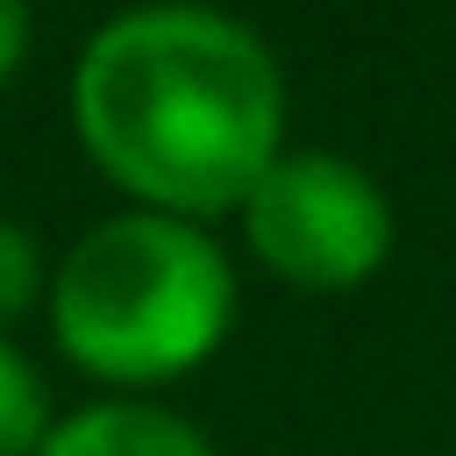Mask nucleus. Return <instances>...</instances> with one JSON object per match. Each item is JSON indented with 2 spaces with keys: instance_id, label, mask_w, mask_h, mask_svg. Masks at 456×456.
I'll return each mask as SVG.
<instances>
[{
  "instance_id": "f257e3e1",
  "label": "nucleus",
  "mask_w": 456,
  "mask_h": 456,
  "mask_svg": "<svg viewBox=\"0 0 456 456\" xmlns=\"http://www.w3.org/2000/svg\"><path fill=\"white\" fill-rule=\"evenodd\" d=\"M71 121L86 157L150 214L207 221L285 157V71L235 14L150 0L78 50Z\"/></svg>"
},
{
  "instance_id": "f03ea898",
  "label": "nucleus",
  "mask_w": 456,
  "mask_h": 456,
  "mask_svg": "<svg viewBox=\"0 0 456 456\" xmlns=\"http://www.w3.org/2000/svg\"><path fill=\"white\" fill-rule=\"evenodd\" d=\"M235 321V271L200 221L114 214L93 221L50 285L57 349L100 385H164L200 370Z\"/></svg>"
},
{
  "instance_id": "7ed1b4c3",
  "label": "nucleus",
  "mask_w": 456,
  "mask_h": 456,
  "mask_svg": "<svg viewBox=\"0 0 456 456\" xmlns=\"http://www.w3.org/2000/svg\"><path fill=\"white\" fill-rule=\"evenodd\" d=\"M249 249L299 292H349L392 256L385 185L335 150H285L242 200Z\"/></svg>"
},
{
  "instance_id": "20e7f679",
  "label": "nucleus",
  "mask_w": 456,
  "mask_h": 456,
  "mask_svg": "<svg viewBox=\"0 0 456 456\" xmlns=\"http://www.w3.org/2000/svg\"><path fill=\"white\" fill-rule=\"evenodd\" d=\"M36 456H214V442L171 406L100 399V406H78V413L50 420Z\"/></svg>"
},
{
  "instance_id": "39448f33",
  "label": "nucleus",
  "mask_w": 456,
  "mask_h": 456,
  "mask_svg": "<svg viewBox=\"0 0 456 456\" xmlns=\"http://www.w3.org/2000/svg\"><path fill=\"white\" fill-rule=\"evenodd\" d=\"M43 435H50V385L14 342H0V456H36Z\"/></svg>"
},
{
  "instance_id": "423d86ee",
  "label": "nucleus",
  "mask_w": 456,
  "mask_h": 456,
  "mask_svg": "<svg viewBox=\"0 0 456 456\" xmlns=\"http://www.w3.org/2000/svg\"><path fill=\"white\" fill-rule=\"evenodd\" d=\"M36 292H43V249H36V235L21 221L0 214V328L21 321L36 306Z\"/></svg>"
},
{
  "instance_id": "0eeeda50",
  "label": "nucleus",
  "mask_w": 456,
  "mask_h": 456,
  "mask_svg": "<svg viewBox=\"0 0 456 456\" xmlns=\"http://www.w3.org/2000/svg\"><path fill=\"white\" fill-rule=\"evenodd\" d=\"M28 57V0H0V86L21 71Z\"/></svg>"
}]
</instances>
